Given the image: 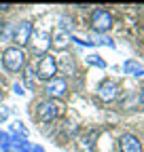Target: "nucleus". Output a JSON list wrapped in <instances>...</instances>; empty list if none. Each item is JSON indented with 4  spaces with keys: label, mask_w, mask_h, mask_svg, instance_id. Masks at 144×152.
Here are the masks:
<instances>
[{
    "label": "nucleus",
    "mask_w": 144,
    "mask_h": 152,
    "mask_svg": "<svg viewBox=\"0 0 144 152\" xmlns=\"http://www.w3.org/2000/svg\"><path fill=\"white\" fill-rule=\"evenodd\" d=\"M70 40H72V36H70L68 32H57L55 36H53L51 45H53V49H55V51H64V49L70 45Z\"/></svg>",
    "instance_id": "10"
},
{
    "label": "nucleus",
    "mask_w": 144,
    "mask_h": 152,
    "mask_svg": "<svg viewBox=\"0 0 144 152\" xmlns=\"http://www.w3.org/2000/svg\"><path fill=\"white\" fill-rule=\"evenodd\" d=\"M91 26H93V30H98V32H108V30L112 28V17H110V13L104 11V9H96L93 15H91Z\"/></svg>",
    "instance_id": "5"
},
{
    "label": "nucleus",
    "mask_w": 144,
    "mask_h": 152,
    "mask_svg": "<svg viewBox=\"0 0 144 152\" xmlns=\"http://www.w3.org/2000/svg\"><path fill=\"white\" fill-rule=\"evenodd\" d=\"M11 9V4H0V11H9Z\"/></svg>",
    "instance_id": "15"
},
{
    "label": "nucleus",
    "mask_w": 144,
    "mask_h": 152,
    "mask_svg": "<svg viewBox=\"0 0 144 152\" xmlns=\"http://www.w3.org/2000/svg\"><path fill=\"white\" fill-rule=\"evenodd\" d=\"M117 93H119V87H117V83H112V80H104L102 85H100V89H98V95H100V99L102 102H112L115 97H117Z\"/></svg>",
    "instance_id": "7"
},
{
    "label": "nucleus",
    "mask_w": 144,
    "mask_h": 152,
    "mask_svg": "<svg viewBox=\"0 0 144 152\" xmlns=\"http://www.w3.org/2000/svg\"><path fill=\"white\" fill-rule=\"evenodd\" d=\"M24 83H26V87H30V89L34 87V70L28 68V66L24 68Z\"/></svg>",
    "instance_id": "11"
},
{
    "label": "nucleus",
    "mask_w": 144,
    "mask_h": 152,
    "mask_svg": "<svg viewBox=\"0 0 144 152\" xmlns=\"http://www.w3.org/2000/svg\"><path fill=\"white\" fill-rule=\"evenodd\" d=\"M2 64L9 72H19L26 68V53L19 47H9L2 53Z\"/></svg>",
    "instance_id": "1"
},
{
    "label": "nucleus",
    "mask_w": 144,
    "mask_h": 152,
    "mask_svg": "<svg viewBox=\"0 0 144 152\" xmlns=\"http://www.w3.org/2000/svg\"><path fill=\"white\" fill-rule=\"evenodd\" d=\"M62 70H64L66 74H72V72H74V64H72L70 59H64V64H62Z\"/></svg>",
    "instance_id": "14"
},
{
    "label": "nucleus",
    "mask_w": 144,
    "mask_h": 152,
    "mask_svg": "<svg viewBox=\"0 0 144 152\" xmlns=\"http://www.w3.org/2000/svg\"><path fill=\"white\" fill-rule=\"evenodd\" d=\"M0 97H2V89H0Z\"/></svg>",
    "instance_id": "17"
},
{
    "label": "nucleus",
    "mask_w": 144,
    "mask_h": 152,
    "mask_svg": "<svg viewBox=\"0 0 144 152\" xmlns=\"http://www.w3.org/2000/svg\"><path fill=\"white\" fill-rule=\"evenodd\" d=\"M64 112V104L57 102V99H45L38 104V108H36V118L38 121H53V118H57L60 114Z\"/></svg>",
    "instance_id": "2"
},
{
    "label": "nucleus",
    "mask_w": 144,
    "mask_h": 152,
    "mask_svg": "<svg viewBox=\"0 0 144 152\" xmlns=\"http://www.w3.org/2000/svg\"><path fill=\"white\" fill-rule=\"evenodd\" d=\"M36 72H38V78L49 83L55 78V74H57V61H55V57L53 55H43L40 57V61H38V68H36Z\"/></svg>",
    "instance_id": "3"
},
{
    "label": "nucleus",
    "mask_w": 144,
    "mask_h": 152,
    "mask_svg": "<svg viewBox=\"0 0 144 152\" xmlns=\"http://www.w3.org/2000/svg\"><path fill=\"white\" fill-rule=\"evenodd\" d=\"M28 45H32V53L34 55H40L43 57V55H47V51L51 47V36L47 32H36V34H32Z\"/></svg>",
    "instance_id": "4"
},
{
    "label": "nucleus",
    "mask_w": 144,
    "mask_h": 152,
    "mask_svg": "<svg viewBox=\"0 0 144 152\" xmlns=\"http://www.w3.org/2000/svg\"><path fill=\"white\" fill-rule=\"evenodd\" d=\"M32 34H34V28H32V23L30 21H24V23H19L15 28V32H13V42H17V47H26L28 42H30V38H32Z\"/></svg>",
    "instance_id": "6"
},
{
    "label": "nucleus",
    "mask_w": 144,
    "mask_h": 152,
    "mask_svg": "<svg viewBox=\"0 0 144 152\" xmlns=\"http://www.w3.org/2000/svg\"><path fill=\"white\" fill-rule=\"evenodd\" d=\"M140 102L144 104V87H142V91H140Z\"/></svg>",
    "instance_id": "16"
},
{
    "label": "nucleus",
    "mask_w": 144,
    "mask_h": 152,
    "mask_svg": "<svg viewBox=\"0 0 144 152\" xmlns=\"http://www.w3.org/2000/svg\"><path fill=\"white\" fill-rule=\"evenodd\" d=\"M119 148H121V152H142V146H140L138 137L129 135V133H125L119 140Z\"/></svg>",
    "instance_id": "9"
},
{
    "label": "nucleus",
    "mask_w": 144,
    "mask_h": 152,
    "mask_svg": "<svg viewBox=\"0 0 144 152\" xmlns=\"http://www.w3.org/2000/svg\"><path fill=\"white\" fill-rule=\"evenodd\" d=\"M66 89H68V85H66V80L64 78H53V80H49L47 83V95L51 99H57V97H62V95L66 93Z\"/></svg>",
    "instance_id": "8"
},
{
    "label": "nucleus",
    "mask_w": 144,
    "mask_h": 152,
    "mask_svg": "<svg viewBox=\"0 0 144 152\" xmlns=\"http://www.w3.org/2000/svg\"><path fill=\"white\" fill-rule=\"evenodd\" d=\"M87 64H91V66H96V68H106V61L102 59V57H98V55H89L87 57Z\"/></svg>",
    "instance_id": "12"
},
{
    "label": "nucleus",
    "mask_w": 144,
    "mask_h": 152,
    "mask_svg": "<svg viewBox=\"0 0 144 152\" xmlns=\"http://www.w3.org/2000/svg\"><path fill=\"white\" fill-rule=\"evenodd\" d=\"M123 70H125V72H136V76H138V74H144V70L138 68V64H134V61H127V64L123 66Z\"/></svg>",
    "instance_id": "13"
}]
</instances>
